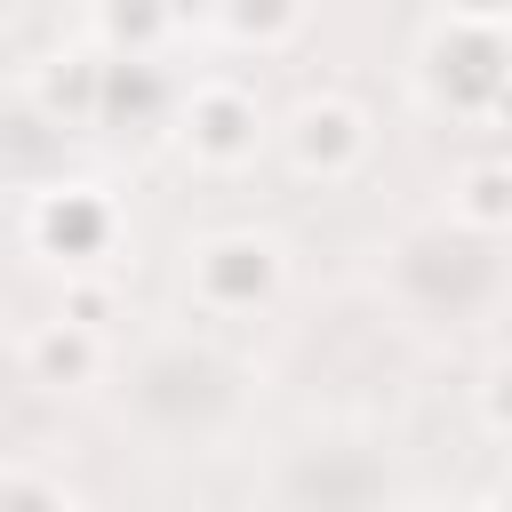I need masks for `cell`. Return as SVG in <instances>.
Returning a JSON list of instances; mask_svg holds the SVG:
<instances>
[{
	"mask_svg": "<svg viewBox=\"0 0 512 512\" xmlns=\"http://www.w3.org/2000/svg\"><path fill=\"white\" fill-rule=\"evenodd\" d=\"M272 272H280L272 264V240H248L240 232V240H208L200 248V296L208 304H256L272 288Z\"/></svg>",
	"mask_w": 512,
	"mask_h": 512,
	"instance_id": "obj_1",
	"label": "cell"
},
{
	"mask_svg": "<svg viewBox=\"0 0 512 512\" xmlns=\"http://www.w3.org/2000/svg\"><path fill=\"white\" fill-rule=\"evenodd\" d=\"M184 136H192L200 160H240V152L256 144V112H248V96H232V88H200L192 112H184Z\"/></svg>",
	"mask_w": 512,
	"mask_h": 512,
	"instance_id": "obj_2",
	"label": "cell"
},
{
	"mask_svg": "<svg viewBox=\"0 0 512 512\" xmlns=\"http://www.w3.org/2000/svg\"><path fill=\"white\" fill-rule=\"evenodd\" d=\"M288 152H296V168L336 176V168L360 152V112H352V104H304V112L288 120Z\"/></svg>",
	"mask_w": 512,
	"mask_h": 512,
	"instance_id": "obj_3",
	"label": "cell"
},
{
	"mask_svg": "<svg viewBox=\"0 0 512 512\" xmlns=\"http://www.w3.org/2000/svg\"><path fill=\"white\" fill-rule=\"evenodd\" d=\"M24 368H32L40 384H80V376L96 368L88 320H48V328H32V336H24Z\"/></svg>",
	"mask_w": 512,
	"mask_h": 512,
	"instance_id": "obj_4",
	"label": "cell"
},
{
	"mask_svg": "<svg viewBox=\"0 0 512 512\" xmlns=\"http://www.w3.org/2000/svg\"><path fill=\"white\" fill-rule=\"evenodd\" d=\"M464 216H480V224L512 216V168H472L464 176Z\"/></svg>",
	"mask_w": 512,
	"mask_h": 512,
	"instance_id": "obj_5",
	"label": "cell"
},
{
	"mask_svg": "<svg viewBox=\"0 0 512 512\" xmlns=\"http://www.w3.org/2000/svg\"><path fill=\"white\" fill-rule=\"evenodd\" d=\"M496 512H512V496H504V504H496Z\"/></svg>",
	"mask_w": 512,
	"mask_h": 512,
	"instance_id": "obj_6",
	"label": "cell"
}]
</instances>
